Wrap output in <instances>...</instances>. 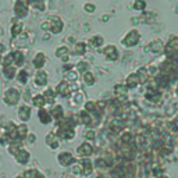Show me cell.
<instances>
[{
    "label": "cell",
    "instance_id": "603a6c76",
    "mask_svg": "<svg viewBox=\"0 0 178 178\" xmlns=\"http://www.w3.org/2000/svg\"><path fill=\"white\" fill-rule=\"evenodd\" d=\"M78 120H79V123L84 124V125H86V127L92 125V116L88 112H85V110H81V112H79Z\"/></svg>",
    "mask_w": 178,
    "mask_h": 178
},
{
    "label": "cell",
    "instance_id": "9a60e30c",
    "mask_svg": "<svg viewBox=\"0 0 178 178\" xmlns=\"http://www.w3.org/2000/svg\"><path fill=\"white\" fill-rule=\"evenodd\" d=\"M45 143L47 145L49 149L56 150V149H59V146H60V139L56 136L55 132H47L45 136Z\"/></svg>",
    "mask_w": 178,
    "mask_h": 178
},
{
    "label": "cell",
    "instance_id": "b9f144b4",
    "mask_svg": "<svg viewBox=\"0 0 178 178\" xmlns=\"http://www.w3.org/2000/svg\"><path fill=\"white\" fill-rule=\"evenodd\" d=\"M145 7H146V3H145V2H141V0H138V2H135V3H134V9L139 10V11L145 10Z\"/></svg>",
    "mask_w": 178,
    "mask_h": 178
},
{
    "label": "cell",
    "instance_id": "83f0119b",
    "mask_svg": "<svg viewBox=\"0 0 178 178\" xmlns=\"http://www.w3.org/2000/svg\"><path fill=\"white\" fill-rule=\"evenodd\" d=\"M22 149V145H21V142H11L9 146H7V150H9V153L11 154V156H15V154L18 153V150H21Z\"/></svg>",
    "mask_w": 178,
    "mask_h": 178
},
{
    "label": "cell",
    "instance_id": "44dd1931",
    "mask_svg": "<svg viewBox=\"0 0 178 178\" xmlns=\"http://www.w3.org/2000/svg\"><path fill=\"white\" fill-rule=\"evenodd\" d=\"M88 43H89V45H91L92 47H95V49L102 47V46L104 45V38H103L102 35H93V36L89 38Z\"/></svg>",
    "mask_w": 178,
    "mask_h": 178
},
{
    "label": "cell",
    "instance_id": "f35d334b",
    "mask_svg": "<svg viewBox=\"0 0 178 178\" xmlns=\"http://www.w3.org/2000/svg\"><path fill=\"white\" fill-rule=\"evenodd\" d=\"M71 172H73L75 177H82V167H81V164L77 161L75 164L73 166V169H71Z\"/></svg>",
    "mask_w": 178,
    "mask_h": 178
},
{
    "label": "cell",
    "instance_id": "d590c367",
    "mask_svg": "<svg viewBox=\"0 0 178 178\" xmlns=\"http://www.w3.org/2000/svg\"><path fill=\"white\" fill-rule=\"evenodd\" d=\"M163 49V43H161V40H153V42L150 43V45L146 47V50H152V51H160Z\"/></svg>",
    "mask_w": 178,
    "mask_h": 178
},
{
    "label": "cell",
    "instance_id": "60d3db41",
    "mask_svg": "<svg viewBox=\"0 0 178 178\" xmlns=\"http://www.w3.org/2000/svg\"><path fill=\"white\" fill-rule=\"evenodd\" d=\"M93 166L99 167V169H104V167H107V163H106V160L102 157V159H96V161L93 163Z\"/></svg>",
    "mask_w": 178,
    "mask_h": 178
},
{
    "label": "cell",
    "instance_id": "ee69618b",
    "mask_svg": "<svg viewBox=\"0 0 178 178\" xmlns=\"http://www.w3.org/2000/svg\"><path fill=\"white\" fill-rule=\"evenodd\" d=\"M73 70H74V64H71V63L64 64V66H63V71H64V73H70V71H73Z\"/></svg>",
    "mask_w": 178,
    "mask_h": 178
},
{
    "label": "cell",
    "instance_id": "9c48e42d",
    "mask_svg": "<svg viewBox=\"0 0 178 178\" xmlns=\"http://www.w3.org/2000/svg\"><path fill=\"white\" fill-rule=\"evenodd\" d=\"M49 112H50V116H51V118H53V121H56V124L61 123V121L66 118L64 107L61 104H53Z\"/></svg>",
    "mask_w": 178,
    "mask_h": 178
},
{
    "label": "cell",
    "instance_id": "836d02e7",
    "mask_svg": "<svg viewBox=\"0 0 178 178\" xmlns=\"http://www.w3.org/2000/svg\"><path fill=\"white\" fill-rule=\"evenodd\" d=\"M86 49H88V45L85 42H77L75 43V53L78 56H84L86 53Z\"/></svg>",
    "mask_w": 178,
    "mask_h": 178
},
{
    "label": "cell",
    "instance_id": "7402d4cb",
    "mask_svg": "<svg viewBox=\"0 0 178 178\" xmlns=\"http://www.w3.org/2000/svg\"><path fill=\"white\" fill-rule=\"evenodd\" d=\"M2 73H3V75L6 77L7 79H14L15 77H17L18 70H17V67H14V66H9V67H3Z\"/></svg>",
    "mask_w": 178,
    "mask_h": 178
},
{
    "label": "cell",
    "instance_id": "6da1fadb",
    "mask_svg": "<svg viewBox=\"0 0 178 178\" xmlns=\"http://www.w3.org/2000/svg\"><path fill=\"white\" fill-rule=\"evenodd\" d=\"M13 10H14L15 18L22 21L24 18L28 17V11H29V2L27 0H15L14 6H13Z\"/></svg>",
    "mask_w": 178,
    "mask_h": 178
},
{
    "label": "cell",
    "instance_id": "8992f818",
    "mask_svg": "<svg viewBox=\"0 0 178 178\" xmlns=\"http://www.w3.org/2000/svg\"><path fill=\"white\" fill-rule=\"evenodd\" d=\"M31 116H32V107H31L29 104H27V103H22V104L18 106V110H17V117H18V120L21 121V123H27V121H29Z\"/></svg>",
    "mask_w": 178,
    "mask_h": 178
},
{
    "label": "cell",
    "instance_id": "7bdbcfd3",
    "mask_svg": "<svg viewBox=\"0 0 178 178\" xmlns=\"http://www.w3.org/2000/svg\"><path fill=\"white\" fill-rule=\"evenodd\" d=\"M40 29H42V31H45V32H49V31H50V24H49L47 18H46V20H43V21L40 22Z\"/></svg>",
    "mask_w": 178,
    "mask_h": 178
},
{
    "label": "cell",
    "instance_id": "2e32d148",
    "mask_svg": "<svg viewBox=\"0 0 178 178\" xmlns=\"http://www.w3.org/2000/svg\"><path fill=\"white\" fill-rule=\"evenodd\" d=\"M78 163L82 167V177H88L93 172V161L91 159H79Z\"/></svg>",
    "mask_w": 178,
    "mask_h": 178
},
{
    "label": "cell",
    "instance_id": "5b68a950",
    "mask_svg": "<svg viewBox=\"0 0 178 178\" xmlns=\"http://www.w3.org/2000/svg\"><path fill=\"white\" fill-rule=\"evenodd\" d=\"M139 39H141V35L136 29H131L130 32H127V35L121 39V43H123L125 47H134V46L138 45Z\"/></svg>",
    "mask_w": 178,
    "mask_h": 178
},
{
    "label": "cell",
    "instance_id": "c3c4849f",
    "mask_svg": "<svg viewBox=\"0 0 178 178\" xmlns=\"http://www.w3.org/2000/svg\"><path fill=\"white\" fill-rule=\"evenodd\" d=\"M6 55V47H4L3 43H0V56H3Z\"/></svg>",
    "mask_w": 178,
    "mask_h": 178
},
{
    "label": "cell",
    "instance_id": "ba28073f",
    "mask_svg": "<svg viewBox=\"0 0 178 178\" xmlns=\"http://www.w3.org/2000/svg\"><path fill=\"white\" fill-rule=\"evenodd\" d=\"M33 84H35V86H39V88L47 86V84H49L47 71H45V70H38L36 73H35V75H33Z\"/></svg>",
    "mask_w": 178,
    "mask_h": 178
},
{
    "label": "cell",
    "instance_id": "e575fe53",
    "mask_svg": "<svg viewBox=\"0 0 178 178\" xmlns=\"http://www.w3.org/2000/svg\"><path fill=\"white\" fill-rule=\"evenodd\" d=\"M29 7H32V9L36 10V11H43V10L46 9V3L42 2V0H36V2H31Z\"/></svg>",
    "mask_w": 178,
    "mask_h": 178
},
{
    "label": "cell",
    "instance_id": "7dc6e473",
    "mask_svg": "<svg viewBox=\"0 0 178 178\" xmlns=\"http://www.w3.org/2000/svg\"><path fill=\"white\" fill-rule=\"evenodd\" d=\"M27 139H28V142L33 143V142H36V135H35V134H31V132H29V135L27 136Z\"/></svg>",
    "mask_w": 178,
    "mask_h": 178
},
{
    "label": "cell",
    "instance_id": "3957f363",
    "mask_svg": "<svg viewBox=\"0 0 178 178\" xmlns=\"http://www.w3.org/2000/svg\"><path fill=\"white\" fill-rule=\"evenodd\" d=\"M47 21H49V24H50V31H49V32H50L51 35H59V33L64 29V22L59 15H49Z\"/></svg>",
    "mask_w": 178,
    "mask_h": 178
},
{
    "label": "cell",
    "instance_id": "d6986e66",
    "mask_svg": "<svg viewBox=\"0 0 178 178\" xmlns=\"http://www.w3.org/2000/svg\"><path fill=\"white\" fill-rule=\"evenodd\" d=\"M29 135V128H28L27 124L21 123L17 125V141H24V139H27V136Z\"/></svg>",
    "mask_w": 178,
    "mask_h": 178
},
{
    "label": "cell",
    "instance_id": "f907efd6",
    "mask_svg": "<svg viewBox=\"0 0 178 178\" xmlns=\"http://www.w3.org/2000/svg\"><path fill=\"white\" fill-rule=\"evenodd\" d=\"M163 178H166V177H163Z\"/></svg>",
    "mask_w": 178,
    "mask_h": 178
},
{
    "label": "cell",
    "instance_id": "30bf717a",
    "mask_svg": "<svg viewBox=\"0 0 178 178\" xmlns=\"http://www.w3.org/2000/svg\"><path fill=\"white\" fill-rule=\"evenodd\" d=\"M55 91H56V95H59V96L67 97V96H70V93H71V84H68L66 79H61V81L56 85Z\"/></svg>",
    "mask_w": 178,
    "mask_h": 178
},
{
    "label": "cell",
    "instance_id": "7a4b0ae2",
    "mask_svg": "<svg viewBox=\"0 0 178 178\" xmlns=\"http://www.w3.org/2000/svg\"><path fill=\"white\" fill-rule=\"evenodd\" d=\"M20 99H21V93L17 88H7L3 93V102L10 107L18 104Z\"/></svg>",
    "mask_w": 178,
    "mask_h": 178
},
{
    "label": "cell",
    "instance_id": "4316f807",
    "mask_svg": "<svg viewBox=\"0 0 178 178\" xmlns=\"http://www.w3.org/2000/svg\"><path fill=\"white\" fill-rule=\"evenodd\" d=\"M75 68H77L75 71H77V73H79V74L88 73V71H89V61H86V60H84V59H81V60L77 63Z\"/></svg>",
    "mask_w": 178,
    "mask_h": 178
},
{
    "label": "cell",
    "instance_id": "681fc988",
    "mask_svg": "<svg viewBox=\"0 0 178 178\" xmlns=\"http://www.w3.org/2000/svg\"><path fill=\"white\" fill-rule=\"evenodd\" d=\"M14 178H24V177H22V174H20V175H15Z\"/></svg>",
    "mask_w": 178,
    "mask_h": 178
},
{
    "label": "cell",
    "instance_id": "ac0fdd59",
    "mask_svg": "<svg viewBox=\"0 0 178 178\" xmlns=\"http://www.w3.org/2000/svg\"><path fill=\"white\" fill-rule=\"evenodd\" d=\"M43 97H45L46 100V104H55V100H56V91H55V88H51V86H46V89L43 91Z\"/></svg>",
    "mask_w": 178,
    "mask_h": 178
},
{
    "label": "cell",
    "instance_id": "74e56055",
    "mask_svg": "<svg viewBox=\"0 0 178 178\" xmlns=\"http://www.w3.org/2000/svg\"><path fill=\"white\" fill-rule=\"evenodd\" d=\"M84 136H85V139H86L88 142H93L95 141V138H96V135H95V130H92V128H88L86 131L84 132Z\"/></svg>",
    "mask_w": 178,
    "mask_h": 178
},
{
    "label": "cell",
    "instance_id": "7c38bea8",
    "mask_svg": "<svg viewBox=\"0 0 178 178\" xmlns=\"http://www.w3.org/2000/svg\"><path fill=\"white\" fill-rule=\"evenodd\" d=\"M14 160H15V163L20 164V166H27L31 160V153L25 148H22L21 150H18V153L14 156Z\"/></svg>",
    "mask_w": 178,
    "mask_h": 178
},
{
    "label": "cell",
    "instance_id": "bcb514c9",
    "mask_svg": "<svg viewBox=\"0 0 178 178\" xmlns=\"http://www.w3.org/2000/svg\"><path fill=\"white\" fill-rule=\"evenodd\" d=\"M74 99H75V103H82V99H84V95H82L81 92H78V93L75 95V97H74Z\"/></svg>",
    "mask_w": 178,
    "mask_h": 178
},
{
    "label": "cell",
    "instance_id": "52a82bcc",
    "mask_svg": "<svg viewBox=\"0 0 178 178\" xmlns=\"http://www.w3.org/2000/svg\"><path fill=\"white\" fill-rule=\"evenodd\" d=\"M93 145H92L91 142H82L81 145L77 148V153H78V156L81 157V159H89V156H92L93 154Z\"/></svg>",
    "mask_w": 178,
    "mask_h": 178
},
{
    "label": "cell",
    "instance_id": "8fae6325",
    "mask_svg": "<svg viewBox=\"0 0 178 178\" xmlns=\"http://www.w3.org/2000/svg\"><path fill=\"white\" fill-rule=\"evenodd\" d=\"M102 53H103V56L110 61H116L118 59V50L114 45H106L102 49Z\"/></svg>",
    "mask_w": 178,
    "mask_h": 178
},
{
    "label": "cell",
    "instance_id": "277c9868",
    "mask_svg": "<svg viewBox=\"0 0 178 178\" xmlns=\"http://www.w3.org/2000/svg\"><path fill=\"white\" fill-rule=\"evenodd\" d=\"M57 161L60 166L63 167H70V166H74V164L78 161L75 156H73L71 152H67V150H63L57 154Z\"/></svg>",
    "mask_w": 178,
    "mask_h": 178
},
{
    "label": "cell",
    "instance_id": "4dcf8cb0",
    "mask_svg": "<svg viewBox=\"0 0 178 178\" xmlns=\"http://www.w3.org/2000/svg\"><path fill=\"white\" fill-rule=\"evenodd\" d=\"M127 92H128V89H127V86H125V85L117 84L114 86V95L117 97H124L125 95H127Z\"/></svg>",
    "mask_w": 178,
    "mask_h": 178
},
{
    "label": "cell",
    "instance_id": "f6af8a7d",
    "mask_svg": "<svg viewBox=\"0 0 178 178\" xmlns=\"http://www.w3.org/2000/svg\"><path fill=\"white\" fill-rule=\"evenodd\" d=\"M131 139H132V135L130 132H125L124 135H121V141L123 142H130Z\"/></svg>",
    "mask_w": 178,
    "mask_h": 178
},
{
    "label": "cell",
    "instance_id": "5bb4252c",
    "mask_svg": "<svg viewBox=\"0 0 178 178\" xmlns=\"http://www.w3.org/2000/svg\"><path fill=\"white\" fill-rule=\"evenodd\" d=\"M46 61H47V59H46L45 53H43V51H36V55L33 56V59H32V66L36 71L38 70H43Z\"/></svg>",
    "mask_w": 178,
    "mask_h": 178
},
{
    "label": "cell",
    "instance_id": "8d00e7d4",
    "mask_svg": "<svg viewBox=\"0 0 178 178\" xmlns=\"http://www.w3.org/2000/svg\"><path fill=\"white\" fill-rule=\"evenodd\" d=\"M136 75H138V78H139V84H143V82H146V79H148V70L139 68Z\"/></svg>",
    "mask_w": 178,
    "mask_h": 178
},
{
    "label": "cell",
    "instance_id": "1f68e13d",
    "mask_svg": "<svg viewBox=\"0 0 178 178\" xmlns=\"http://www.w3.org/2000/svg\"><path fill=\"white\" fill-rule=\"evenodd\" d=\"M70 50H68V46H59L57 49L55 50V56L59 59H63L64 56H68Z\"/></svg>",
    "mask_w": 178,
    "mask_h": 178
},
{
    "label": "cell",
    "instance_id": "ffe728a7",
    "mask_svg": "<svg viewBox=\"0 0 178 178\" xmlns=\"http://www.w3.org/2000/svg\"><path fill=\"white\" fill-rule=\"evenodd\" d=\"M32 106H33V107H36L38 110L45 107V106H46V100H45V97H43L42 93L33 95V96H32Z\"/></svg>",
    "mask_w": 178,
    "mask_h": 178
},
{
    "label": "cell",
    "instance_id": "f1b7e54d",
    "mask_svg": "<svg viewBox=\"0 0 178 178\" xmlns=\"http://www.w3.org/2000/svg\"><path fill=\"white\" fill-rule=\"evenodd\" d=\"M82 79H84L85 85H88V86H93L95 82H96V78H95L93 73H91V71L82 74Z\"/></svg>",
    "mask_w": 178,
    "mask_h": 178
},
{
    "label": "cell",
    "instance_id": "d6a6232c",
    "mask_svg": "<svg viewBox=\"0 0 178 178\" xmlns=\"http://www.w3.org/2000/svg\"><path fill=\"white\" fill-rule=\"evenodd\" d=\"M64 79H66L68 84H74V82H77V79H78V73H77L75 70L70 71V73H66V75H64Z\"/></svg>",
    "mask_w": 178,
    "mask_h": 178
},
{
    "label": "cell",
    "instance_id": "ab89813d",
    "mask_svg": "<svg viewBox=\"0 0 178 178\" xmlns=\"http://www.w3.org/2000/svg\"><path fill=\"white\" fill-rule=\"evenodd\" d=\"M84 10L86 13H89V14H92V13L96 11V4L92 3V2H89V3H85L84 4Z\"/></svg>",
    "mask_w": 178,
    "mask_h": 178
},
{
    "label": "cell",
    "instance_id": "d4e9b609",
    "mask_svg": "<svg viewBox=\"0 0 178 178\" xmlns=\"http://www.w3.org/2000/svg\"><path fill=\"white\" fill-rule=\"evenodd\" d=\"M139 85V78L136 74H130V75L127 77V81H125V86H127V89H134V88H136Z\"/></svg>",
    "mask_w": 178,
    "mask_h": 178
},
{
    "label": "cell",
    "instance_id": "cb8c5ba5",
    "mask_svg": "<svg viewBox=\"0 0 178 178\" xmlns=\"http://www.w3.org/2000/svg\"><path fill=\"white\" fill-rule=\"evenodd\" d=\"M14 55V67H21L25 63V56L22 53V50H13Z\"/></svg>",
    "mask_w": 178,
    "mask_h": 178
},
{
    "label": "cell",
    "instance_id": "f546056e",
    "mask_svg": "<svg viewBox=\"0 0 178 178\" xmlns=\"http://www.w3.org/2000/svg\"><path fill=\"white\" fill-rule=\"evenodd\" d=\"M17 81H18V84H21V85H25L28 82V71L27 70H24V68H21V70H18V73H17Z\"/></svg>",
    "mask_w": 178,
    "mask_h": 178
},
{
    "label": "cell",
    "instance_id": "4fadbf2b",
    "mask_svg": "<svg viewBox=\"0 0 178 178\" xmlns=\"http://www.w3.org/2000/svg\"><path fill=\"white\" fill-rule=\"evenodd\" d=\"M22 29H24V22L17 18L13 20L11 25H10V35H11V38H14V39L18 38L22 33Z\"/></svg>",
    "mask_w": 178,
    "mask_h": 178
},
{
    "label": "cell",
    "instance_id": "484cf974",
    "mask_svg": "<svg viewBox=\"0 0 178 178\" xmlns=\"http://www.w3.org/2000/svg\"><path fill=\"white\" fill-rule=\"evenodd\" d=\"M2 67H9V66H14V55H13V50L11 51H7L6 55L2 57V61H0Z\"/></svg>",
    "mask_w": 178,
    "mask_h": 178
},
{
    "label": "cell",
    "instance_id": "e0dca14e",
    "mask_svg": "<svg viewBox=\"0 0 178 178\" xmlns=\"http://www.w3.org/2000/svg\"><path fill=\"white\" fill-rule=\"evenodd\" d=\"M38 118H39L40 124H43V125H47V124H50L53 121V118L50 116V112L47 109H45V107L38 110Z\"/></svg>",
    "mask_w": 178,
    "mask_h": 178
}]
</instances>
